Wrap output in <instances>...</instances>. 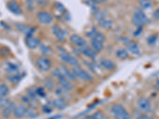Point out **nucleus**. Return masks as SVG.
<instances>
[{
	"label": "nucleus",
	"mask_w": 159,
	"mask_h": 119,
	"mask_svg": "<svg viewBox=\"0 0 159 119\" xmlns=\"http://www.w3.org/2000/svg\"><path fill=\"white\" fill-rule=\"evenodd\" d=\"M36 64L38 68L43 72H48L51 68L52 64L51 61L46 57H39L36 61Z\"/></svg>",
	"instance_id": "obj_6"
},
{
	"label": "nucleus",
	"mask_w": 159,
	"mask_h": 119,
	"mask_svg": "<svg viewBox=\"0 0 159 119\" xmlns=\"http://www.w3.org/2000/svg\"><path fill=\"white\" fill-rule=\"evenodd\" d=\"M137 105L139 108L141 110V111H143V113H146V114H149L152 111V107L151 103L149 101L147 98L142 97L139 98L137 101Z\"/></svg>",
	"instance_id": "obj_4"
},
{
	"label": "nucleus",
	"mask_w": 159,
	"mask_h": 119,
	"mask_svg": "<svg viewBox=\"0 0 159 119\" xmlns=\"http://www.w3.org/2000/svg\"><path fill=\"white\" fill-rule=\"evenodd\" d=\"M127 49L130 53L134 56H139L141 53V50L139 48V45L135 42H129L127 45Z\"/></svg>",
	"instance_id": "obj_12"
},
{
	"label": "nucleus",
	"mask_w": 159,
	"mask_h": 119,
	"mask_svg": "<svg viewBox=\"0 0 159 119\" xmlns=\"http://www.w3.org/2000/svg\"><path fill=\"white\" fill-rule=\"evenodd\" d=\"M4 69L8 74L10 75H15L18 74V70H19V68L17 64L14 63H11V62H7L4 64Z\"/></svg>",
	"instance_id": "obj_14"
},
{
	"label": "nucleus",
	"mask_w": 159,
	"mask_h": 119,
	"mask_svg": "<svg viewBox=\"0 0 159 119\" xmlns=\"http://www.w3.org/2000/svg\"><path fill=\"white\" fill-rule=\"evenodd\" d=\"M7 7L9 9V11H11L13 14H15V15H21L22 13V9L20 7V6L14 0H11L10 2H8L7 3Z\"/></svg>",
	"instance_id": "obj_16"
},
{
	"label": "nucleus",
	"mask_w": 159,
	"mask_h": 119,
	"mask_svg": "<svg viewBox=\"0 0 159 119\" xmlns=\"http://www.w3.org/2000/svg\"><path fill=\"white\" fill-rule=\"evenodd\" d=\"M137 119H152L151 117H150L149 116L146 115V114H143V115H140L137 117Z\"/></svg>",
	"instance_id": "obj_38"
},
{
	"label": "nucleus",
	"mask_w": 159,
	"mask_h": 119,
	"mask_svg": "<svg viewBox=\"0 0 159 119\" xmlns=\"http://www.w3.org/2000/svg\"><path fill=\"white\" fill-rule=\"evenodd\" d=\"M93 117L94 119H105V116L103 112L101 111H96L93 114Z\"/></svg>",
	"instance_id": "obj_31"
},
{
	"label": "nucleus",
	"mask_w": 159,
	"mask_h": 119,
	"mask_svg": "<svg viewBox=\"0 0 159 119\" xmlns=\"http://www.w3.org/2000/svg\"><path fill=\"white\" fill-rule=\"evenodd\" d=\"M60 118H61V116L58 115V116H53V117H50V118L49 119H60Z\"/></svg>",
	"instance_id": "obj_40"
},
{
	"label": "nucleus",
	"mask_w": 159,
	"mask_h": 119,
	"mask_svg": "<svg viewBox=\"0 0 159 119\" xmlns=\"http://www.w3.org/2000/svg\"><path fill=\"white\" fill-rule=\"evenodd\" d=\"M37 18H38V21L42 24H44V25L51 23L52 21V16L47 11H39L37 14Z\"/></svg>",
	"instance_id": "obj_7"
},
{
	"label": "nucleus",
	"mask_w": 159,
	"mask_h": 119,
	"mask_svg": "<svg viewBox=\"0 0 159 119\" xmlns=\"http://www.w3.org/2000/svg\"><path fill=\"white\" fill-rule=\"evenodd\" d=\"M83 119H94V117H93V116L92 115H87V116H85Z\"/></svg>",
	"instance_id": "obj_39"
},
{
	"label": "nucleus",
	"mask_w": 159,
	"mask_h": 119,
	"mask_svg": "<svg viewBox=\"0 0 159 119\" xmlns=\"http://www.w3.org/2000/svg\"><path fill=\"white\" fill-rule=\"evenodd\" d=\"M16 107V104L13 102H10L7 106H6L2 111V115L4 117H9L14 114V110Z\"/></svg>",
	"instance_id": "obj_13"
},
{
	"label": "nucleus",
	"mask_w": 159,
	"mask_h": 119,
	"mask_svg": "<svg viewBox=\"0 0 159 119\" xmlns=\"http://www.w3.org/2000/svg\"><path fill=\"white\" fill-rule=\"evenodd\" d=\"M139 5L142 10H149L153 7V2L150 0H139Z\"/></svg>",
	"instance_id": "obj_23"
},
{
	"label": "nucleus",
	"mask_w": 159,
	"mask_h": 119,
	"mask_svg": "<svg viewBox=\"0 0 159 119\" xmlns=\"http://www.w3.org/2000/svg\"><path fill=\"white\" fill-rule=\"evenodd\" d=\"M56 7H57V9L58 11H61V12H64V11H65V7H64L63 5H62L61 3H57Z\"/></svg>",
	"instance_id": "obj_36"
},
{
	"label": "nucleus",
	"mask_w": 159,
	"mask_h": 119,
	"mask_svg": "<svg viewBox=\"0 0 159 119\" xmlns=\"http://www.w3.org/2000/svg\"><path fill=\"white\" fill-rule=\"evenodd\" d=\"M10 89L9 87L4 83L0 84V98H4L9 94Z\"/></svg>",
	"instance_id": "obj_25"
},
{
	"label": "nucleus",
	"mask_w": 159,
	"mask_h": 119,
	"mask_svg": "<svg viewBox=\"0 0 159 119\" xmlns=\"http://www.w3.org/2000/svg\"><path fill=\"white\" fill-rule=\"evenodd\" d=\"M52 107H55L57 110H63L65 107H67V103L65 101L63 98H57L52 100Z\"/></svg>",
	"instance_id": "obj_17"
},
{
	"label": "nucleus",
	"mask_w": 159,
	"mask_h": 119,
	"mask_svg": "<svg viewBox=\"0 0 159 119\" xmlns=\"http://www.w3.org/2000/svg\"><path fill=\"white\" fill-rule=\"evenodd\" d=\"M25 43H26V45H27L30 49H36L38 45H40L41 42H40V40L38 39V38L32 37H27Z\"/></svg>",
	"instance_id": "obj_19"
},
{
	"label": "nucleus",
	"mask_w": 159,
	"mask_h": 119,
	"mask_svg": "<svg viewBox=\"0 0 159 119\" xmlns=\"http://www.w3.org/2000/svg\"><path fill=\"white\" fill-rule=\"evenodd\" d=\"M59 56L65 63L69 64L72 65V66H77L79 64L78 60L75 56H73L70 53H69V52H65V51L61 52Z\"/></svg>",
	"instance_id": "obj_5"
},
{
	"label": "nucleus",
	"mask_w": 159,
	"mask_h": 119,
	"mask_svg": "<svg viewBox=\"0 0 159 119\" xmlns=\"http://www.w3.org/2000/svg\"><path fill=\"white\" fill-rule=\"evenodd\" d=\"M99 25L103 28H106V29H108L112 26V22L109 20H102L99 22Z\"/></svg>",
	"instance_id": "obj_27"
},
{
	"label": "nucleus",
	"mask_w": 159,
	"mask_h": 119,
	"mask_svg": "<svg viewBox=\"0 0 159 119\" xmlns=\"http://www.w3.org/2000/svg\"><path fill=\"white\" fill-rule=\"evenodd\" d=\"M62 72H63V75L65 76V77L69 79L70 81H76V77L74 75V73L72 72V70H69V68H67L66 67H61Z\"/></svg>",
	"instance_id": "obj_20"
},
{
	"label": "nucleus",
	"mask_w": 159,
	"mask_h": 119,
	"mask_svg": "<svg viewBox=\"0 0 159 119\" xmlns=\"http://www.w3.org/2000/svg\"><path fill=\"white\" fill-rule=\"evenodd\" d=\"M41 51H42V54H43L44 56H48V55L50 54L51 52H52L50 48L45 45H41Z\"/></svg>",
	"instance_id": "obj_29"
},
{
	"label": "nucleus",
	"mask_w": 159,
	"mask_h": 119,
	"mask_svg": "<svg viewBox=\"0 0 159 119\" xmlns=\"http://www.w3.org/2000/svg\"><path fill=\"white\" fill-rule=\"evenodd\" d=\"M92 39H96V40H97V41H99V42H101L103 43L105 41V37H104V35L102 33H99V32H97V31H96V33L94 34V36L92 37Z\"/></svg>",
	"instance_id": "obj_28"
},
{
	"label": "nucleus",
	"mask_w": 159,
	"mask_h": 119,
	"mask_svg": "<svg viewBox=\"0 0 159 119\" xmlns=\"http://www.w3.org/2000/svg\"><path fill=\"white\" fill-rule=\"evenodd\" d=\"M58 83H59L60 86L61 87V88L66 91H71L73 89V84L72 83V81H70L65 76H62L58 78Z\"/></svg>",
	"instance_id": "obj_8"
},
{
	"label": "nucleus",
	"mask_w": 159,
	"mask_h": 119,
	"mask_svg": "<svg viewBox=\"0 0 159 119\" xmlns=\"http://www.w3.org/2000/svg\"><path fill=\"white\" fill-rule=\"evenodd\" d=\"M92 48L95 52H100L103 48V43L96 39H92Z\"/></svg>",
	"instance_id": "obj_22"
},
{
	"label": "nucleus",
	"mask_w": 159,
	"mask_h": 119,
	"mask_svg": "<svg viewBox=\"0 0 159 119\" xmlns=\"http://www.w3.org/2000/svg\"><path fill=\"white\" fill-rule=\"evenodd\" d=\"M156 87H157V88L159 90V79L156 81Z\"/></svg>",
	"instance_id": "obj_41"
},
{
	"label": "nucleus",
	"mask_w": 159,
	"mask_h": 119,
	"mask_svg": "<svg viewBox=\"0 0 159 119\" xmlns=\"http://www.w3.org/2000/svg\"><path fill=\"white\" fill-rule=\"evenodd\" d=\"M81 49L82 53H83L84 56H88V57L91 58V59H94V58L96 57V52H95L92 49H91V48L86 46V47L82 48V49Z\"/></svg>",
	"instance_id": "obj_21"
},
{
	"label": "nucleus",
	"mask_w": 159,
	"mask_h": 119,
	"mask_svg": "<svg viewBox=\"0 0 159 119\" xmlns=\"http://www.w3.org/2000/svg\"><path fill=\"white\" fill-rule=\"evenodd\" d=\"M52 30L53 35L59 40L60 42H64V40L65 39V32H64L63 29H61L60 28L59 25H53L52 28Z\"/></svg>",
	"instance_id": "obj_15"
},
{
	"label": "nucleus",
	"mask_w": 159,
	"mask_h": 119,
	"mask_svg": "<svg viewBox=\"0 0 159 119\" xmlns=\"http://www.w3.org/2000/svg\"><path fill=\"white\" fill-rule=\"evenodd\" d=\"M100 65L103 68L108 71H112L116 68V64H115L114 62L107 59L102 60L101 61H100Z\"/></svg>",
	"instance_id": "obj_18"
},
{
	"label": "nucleus",
	"mask_w": 159,
	"mask_h": 119,
	"mask_svg": "<svg viewBox=\"0 0 159 119\" xmlns=\"http://www.w3.org/2000/svg\"><path fill=\"white\" fill-rule=\"evenodd\" d=\"M70 42L72 44H74L75 45H76L77 47H79L80 49H82V48L88 46L86 41L83 37H81L77 34L72 35L70 37Z\"/></svg>",
	"instance_id": "obj_9"
},
{
	"label": "nucleus",
	"mask_w": 159,
	"mask_h": 119,
	"mask_svg": "<svg viewBox=\"0 0 159 119\" xmlns=\"http://www.w3.org/2000/svg\"><path fill=\"white\" fill-rule=\"evenodd\" d=\"M149 22L150 21H149L148 18L147 17V15H145L143 10L139 9V8L134 10V15L132 18V23L134 25H136L138 27H139V26L143 27V25L149 23Z\"/></svg>",
	"instance_id": "obj_1"
},
{
	"label": "nucleus",
	"mask_w": 159,
	"mask_h": 119,
	"mask_svg": "<svg viewBox=\"0 0 159 119\" xmlns=\"http://www.w3.org/2000/svg\"><path fill=\"white\" fill-rule=\"evenodd\" d=\"M116 56L118 58L121 60H126L129 57V53L127 50L125 49H119L116 52Z\"/></svg>",
	"instance_id": "obj_26"
},
{
	"label": "nucleus",
	"mask_w": 159,
	"mask_h": 119,
	"mask_svg": "<svg viewBox=\"0 0 159 119\" xmlns=\"http://www.w3.org/2000/svg\"><path fill=\"white\" fill-rule=\"evenodd\" d=\"M15 26L20 32L25 33L27 36V37H31V36H32V34L35 30L33 27H30L29 25H23V24H16Z\"/></svg>",
	"instance_id": "obj_10"
},
{
	"label": "nucleus",
	"mask_w": 159,
	"mask_h": 119,
	"mask_svg": "<svg viewBox=\"0 0 159 119\" xmlns=\"http://www.w3.org/2000/svg\"><path fill=\"white\" fill-rule=\"evenodd\" d=\"M36 93L38 95L42 96V97L45 96V91L44 90V89L42 88V87H38V88L36 90Z\"/></svg>",
	"instance_id": "obj_33"
},
{
	"label": "nucleus",
	"mask_w": 159,
	"mask_h": 119,
	"mask_svg": "<svg viewBox=\"0 0 159 119\" xmlns=\"http://www.w3.org/2000/svg\"><path fill=\"white\" fill-rule=\"evenodd\" d=\"M7 79L9 82L14 83V84H17V83H18L21 80H22V77L20 76V75L15 74V75H10V76L7 77Z\"/></svg>",
	"instance_id": "obj_24"
},
{
	"label": "nucleus",
	"mask_w": 159,
	"mask_h": 119,
	"mask_svg": "<svg viewBox=\"0 0 159 119\" xmlns=\"http://www.w3.org/2000/svg\"><path fill=\"white\" fill-rule=\"evenodd\" d=\"M10 100L8 99H7L6 97L4 98H0V108H2V107H5L6 106H7L10 103Z\"/></svg>",
	"instance_id": "obj_30"
},
{
	"label": "nucleus",
	"mask_w": 159,
	"mask_h": 119,
	"mask_svg": "<svg viewBox=\"0 0 159 119\" xmlns=\"http://www.w3.org/2000/svg\"><path fill=\"white\" fill-rule=\"evenodd\" d=\"M153 17H154V19L159 21V8H157V10H155L154 11V13H153Z\"/></svg>",
	"instance_id": "obj_35"
},
{
	"label": "nucleus",
	"mask_w": 159,
	"mask_h": 119,
	"mask_svg": "<svg viewBox=\"0 0 159 119\" xmlns=\"http://www.w3.org/2000/svg\"><path fill=\"white\" fill-rule=\"evenodd\" d=\"M111 110L116 119H131L130 114L121 104H114Z\"/></svg>",
	"instance_id": "obj_2"
},
{
	"label": "nucleus",
	"mask_w": 159,
	"mask_h": 119,
	"mask_svg": "<svg viewBox=\"0 0 159 119\" xmlns=\"http://www.w3.org/2000/svg\"><path fill=\"white\" fill-rule=\"evenodd\" d=\"M101 2H107V1H108V0H100Z\"/></svg>",
	"instance_id": "obj_42"
},
{
	"label": "nucleus",
	"mask_w": 159,
	"mask_h": 119,
	"mask_svg": "<svg viewBox=\"0 0 159 119\" xmlns=\"http://www.w3.org/2000/svg\"><path fill=\"white\" fill-rule=\"evenodd\" d=\"M72 72L74 73L76 78L80 79L82 81L92 82L93 80V78L91 76L90 73H89L87 71L82 68L81 67L78 66V65L77 66H73L72 67Z\"/></svg>",
	"instance_id": "obj_3"
},
{
	"label": "nucleus",
	"mask_w": 159,
	"mask_h": 119,
	"mask_svg": "<svg viewBox=\"0 0 159 119\" xmlns=\"http://www.w3.org/2000/svg\"><path fill=\"white\" fill-rule=\"evenodd\" d=\"M143 28L142 27V26H139V27H138L137 30L134 33V37L139 36V35L141 34V33L143 32Z\"/></svg>",
	"instance_id": "obj_34"
},
{
	"label": "nucleus",
	"mask_w": 159,
	"mask_h": 119,
	"mask_svg": "<svg viewBox=\"0 0 159 119\" xmlns=\"http://www.w3.org/2000/svg\"><path fill=\"white\" fill-rule=\"evenodd\" d=\"M157 40V35H152V36L149 37L147 38V42H148L149 45H154L156 43Z\"/></svg>",
	"instance_id": "obj_32"
},
{
	"label": "nucleus",
	"mask_w": 159,
	"mask_h": 119,
	"mask_svg": "<svg viewBox=\"0 0 159 119\" xmlns=\"http://www.w3.org/2000/svg\"><path fill=\"white\" fill-rule=\"evenodd\" d=\"M34 0H27V8L28 10H32L33 6H34Z\"/></svg>",
	"instance_id": "obj_37"
},
{
	"label": "nucleus",
	"mask_w": 159,
	"mask_h": 119,
	"mask_svg": "<svg viewBox=\"0 0 159 119\" xmlns=\"http://www.w3.org/2000/svg\"><path fill=\"white\" fill-rule=\"evenodd\" d=\"M28 111H29L28 109L24 105H18V106H16L15 110H14V115L18 118H21V117L27 115Z\"/></svg>",
	"instance_id": "obj_11"
}]
</instances>
